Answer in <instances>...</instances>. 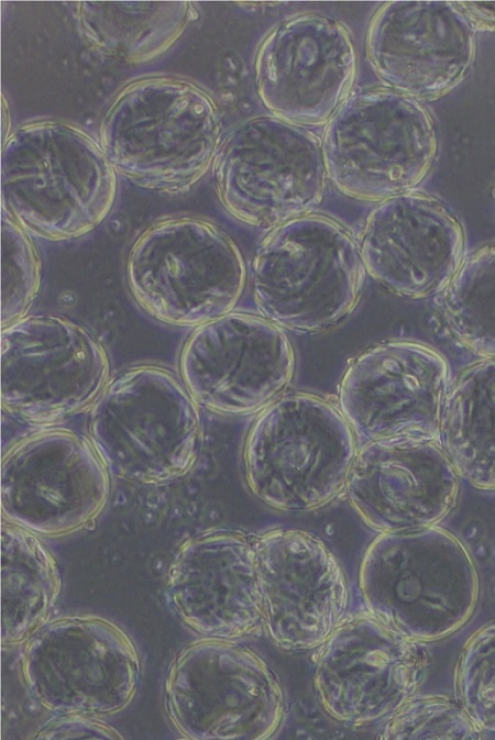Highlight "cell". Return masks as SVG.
Returning a JSON list of instances; mask_svg holds the SVG:
<instances>
[{
  "mask_svg": "<svg viewBox=\"0 0 495 740\" xmlns=\"http://www.w3.org/2000/svg\"><path fill=\"white\" fill-rule=\"evenodd\" d=\"M221 115L213 97L175 76L124 86L106 111L100 145L116 173L152 191L189 189L220 147Z\"/></svg>",
  "mask_w": 495,
  "mask_h": 740,
  "instance_id": "1",
  "label": "cell"
},
{
  "mask_svg": "<svg viewBox=\"0 0 495 740\" xmlns=\"http://www.w3.org/2000/svg\"><path fill=\"white\" fill-rule=\"evenodd\" d=\"M116 194L117 174L101 145L69 123L29 122L3 143V211L40 238L89 233L108 216Z\"/></svg>",
  "mask_w": 495,
  "mask_h": 740,
  "instance_id": "2",
  "label": "cell"
},
{
  "mask_svg": "<svg viewBox=\"0 0 495 740\" xmlns=\"http://www.w3.org/2000/svg\"><path fill=\"white\" fill-rule=\"evenodd\" d=\"M359 584L370 614L422 643L464 626L479 596L471 554L437 526L378 534L363 555Z\"/></svg>",
  "mask_w": 495,
  "mask_h": 740,
  "instance_id": "3",
  "label": "cell"
},
{
  "mask_svg": "<svg viewBox=\"0 0 495 740\" xmlns=\"http://www.w3.org/2000/svg\"><path fill=\"white\" fill-rule=\"evenodd\" d=\"M365 268L360 245L337 220L309 213L271 230L255 251L256 307L280 329L318 333L356 308Z\"/></svg>",
  "mask_w": 495,
  "mask_h": 740,
  "instance_id": "4",
  "label": "cell"
},
{
  "mask_svg": "<svg viewBox=\"0 0 495 740\" xmlns=\"http://www.w3.org/2000/svg\"><path fill=\"white\" fill-rule=\"evenodd\" d=\"M89 440L110 475L142 484L184 476L201 443L197 404L178 378L139 365L107 383L91 407Z\"/></svg>",
  "mask_w": 495,
  "mask_h": 740,
  "instance_id": "5",
  "label": "cell"
},
{
  "mask_svg": "<svg viewBox=\"0 0 495 740\" xmlns=\"http://www.w3.org/2000/svg\"><path fill=\"white\" fill-rule=\"evenodd\" d=\"M356 452L353 430L333 404L287 394L264 408L248 433L246 483L272 508L314 510L345 489Z\"/></svg>",
  "mask_w": 495,
  "mask_h": 740,
  "instance_id": "6",
  "label": "cell"
},
{
  "mask_svg": "<svg viewBox=\"0 0 495 740\" xmlns=\"http://www.w3.org/2000/svg\"><path fill=\"white\" fill-rule=\"evenodd\" d=\"M128 287L152 318L199 327L232 312L246 284L238 245L215 223L196 217L158 220L127 257Z\"/></svg>",
  "mask_w": 495,
  "mask_h": 740,
  "instance_id": "7",
  "label": "cell"
},
{
  "mask_svg": "<svg viewBox=\"0 0 495 740\" xmlns=\"http://www.w3.org/2000/svg\"><path fill=\"white\" fill-rule=\"evenodd\" d=\"M321 145L328 178L342 194L381 202L425 179L438 140L419 100L372 88L349 96L326 124Z\"/></svg>",
  "mask_w": 495,
  "mask_h": 740,
  "instance_id": "8",
  "label": "cell"
},
{
  "mask_svg": "<svg viewBox=\"0 0 495 740\" xmlns=\"http://www.w3.org/2000/svg\"><path fill=\"white\" fill-rule=\"evenodd\" d=\"M213 176L229 213L264 228L309 214L321 203L328 180L321 139L275 115L234 128L218 150Z\"/></svg>",
  "mask_w": 495,
  "mask_h": 740,
  "instance_id": "9",
  "label": "cell"
},
{
  "mask_svg": "<svg viewBox=\"0 0 495 740\" xmlns=\"http://www.w3.org/2000/svg\"><path fill=\"white\" fill-rule=\"evenodd\" d=\"M165 706L174 727L193 740H262L284 716L282 686L254 651L228 639L185 647L168 667Z\"/></svg>",
  "mask_w": 495,
  "mask_h": 740,
  "instance_id": "10",
  "label": "cell"
},
{
  "mask_svg": "<svg viewBox=\"0 0 495 740\" xmlns=\"http://www.w3.org/2000/svg\"><path fill=\"white\" fill-rule=\"evenodd\" d=\"M110 363L85 327L54 314L26 316L1 331V405L33 424H52L91 408Z\"/></svg>",
  "mask_w": 495,
  "mask_h": 740,
  "instance_id": "11",
  "label": "cell"
},
{
  "mask_svg": "<svg viewBox=\"0 0 495 740\" xmlns=\"http://www.w3.org/2000/svg\"><path fill=\"white\" fill-rule=\"evenodd\" d=\"M136 649L113 622L59 618L28 641L22 675L32 695L58 714L111 715L132 700L140 677Z\"/></svg>",
  "mask_w": 495,
  "mask_h": 740,
  "instance_id": "12",
  "label": "cell"
},
{
  "mask_svg": "<svg viewBox=\"0 0 495 740\" xmlns=\"http://www.w3.org/2000/svg\"><path fill=\"white\" fill-rule=\"evenodd\" d=\"M109 475L88 438L63 428L41 430L2 457L3 517L47 537L87 528L107 504Z\"/></svg>",
  "mask_w": 495,
  "mask_h": 740,
  "instance_id": "13",
  "label": "cell"
},
{
  "mask_svg": "<svg viewBox=\"0 0 495 740\" xmlns=\"http://www.w3.org/2000/svg\"><path fill=\"white\" fill-rule=\"evenodd\" d=\"M180 375L197 405L220 415L261 411L287 388L293 345L264 317L230 312L197 327L179 358Z\"/></svg>",
  "mask_w": 495,
  "mask_h": 740,
  "instance_id": "14",
  "label": "cell"
},
{
  "mask_svg": "<svg viewBox=\"0 0 495 740\" xmlns=\"http://www.w3.org/2000/svg\"><path fill=\"white\" fill-rule=\"evenodd\" d=\"M427 665L422 642L363 614L343 619L320 645L314 683L329 716L366 725L391 717L411 698Z\"/></svg>",
  "mask_w": 495,
  "mask_h": 740,
  "instance_id": "15",
  "label": "cell"
},
{
  "mask_svg": "<svg viewBox=\"0 0 495 740\" xmlns=\"http://www.w3.org/2000/svg\"><path fill=\"white\" fill-rule=\"evenodd\" d=\"M358 56L346 26L306 12L265 35L255 56L260 99L273 115L301 126L327 124L349 98Z\"/></svg>",
  "mask_w": 495,
  "mask_h": 740,
  "instance_id": "16",
  "label": "cell"
},
{
  "mask_svg": "<svg viewBox=\"0 0 495 740\" xmlns=\"http://www.w3.org/2000/svg\"><path fill=\"white\" fill-rule=\"evenodd\" d=\"M448 390L449 366L440 352L418 341L391 340L351 362L339 386V406L367 441L437 440Z\"/></svg>",
  "mask_w": 495,
  "mask_h": 740,
  "instance_id": "17",
  "label": "cell"
},
{
  "mask_svg": "<svg viewBox=\"0 0 495 740\" xmlns=\"http://www.w3.org/2000/svg\"><path fill=\"white\" fill-rule=\"evenodd\" d=\"M471 19L442 1H391L372 16L366 57L387 88L436 100L468 75L475 56Z\"/></svg>",
  "mask_w": 495,
  "mask_h": 740,
  "instance_id": "18",
  "label": "cell"
},
{
  "mask_svg": "<svg viewBox=\"0 0 495 740\" xmlns=\"http://www.w3.org/2000/svg\"><path fill=\"white\" fill-rule=\"evenodd\" d=\"M264 626L286 650L321 645L343 620L348 588L342 568L316 535L273 530L253 541Z\"/></svg>",
  "mask_w": 495,
  "mask_h": 740,
  "instance_id": "19",
  "label": "cell"
},
{
  "mask_svg": "<svg viewBox=\"0 0 495 740\" xmlns=\"http://www.w3.org/2000/svg\"><path fill=\"white\" fill-rule=\"evenodd\" d=\"M459 489L441 444L416 438L367 441L345 485L353 509L381 533L436 526L455 507Z\"/></svg>",
  "mask_w": 495,
  "mask_h": 740,
  "instance_id": "20",
  "label": "cell"
},
{
  "mask_svg": "<svg viewBox=\"0 0 495 740\" xmlns=\"http://www.w3.org/2000/svg\"><path fill=\"white\" fill-rule=\"evenodd\" d=\"M365 272L389 292L411 299L446 289L462 263L464 233L436 197L409 191L381 201L360 242Z\"/></svg>",
  "mask_w": 495,
  "mask_h": 740,
  "instance_id": "21",
  "label": "cell"
},
{
  "mask_svg": "<svg viewBox=\"0 0 495 740\" xmlns=\"http://www.w3.org/2000/svg\"><path fill=\"white\" fill-rule=\"evenodd\" d=\"M167 593L179 618L206 638L232 640L264 625L253 541L239 532L185 541L169 566Z\"/></svg>",
  "mask_w": 495,
  "mask_h": 740,
  "instance_id": "22",
  "label": "cell"
},
{
  "mask_svg": "<svg viewBox=\"0 0 495 740\" xmlns=\"http://www.w3.org/2000/svg\"><path fill=\"white\" fill-rule=\"evenodd\" d=\"M439 439L459 477L495 492V357L471 364L449 387Z\"/></svg>",
  "mask_w": 495,
  "mask_h": 740,
  "instance_id": "23",
  "label": "cell"
},
{
  "mask_svg": "<svg viewBox=\"0 0 495 740\" xmlns=\"http://www.w3.org/2000/svg\"><path fill=\"white\" fill-rule=\"evenodd\" d=\"M61 576L48 549L34 532L13 522L1 526V643L26 642L51 615Z\"/></svg>",
  "mask_w": 495,
  "mask_h": 740,
  "instance_id": "24",
  "label": "cell"
},
{
  "mask_svg": "<svg viewBox=\"0 0 495 740\" xmlns=\"http://www.w3.org/2000/svg\"><path fill=\"white\" fill-rule=\"evenodd\" d=\"M191 18V4L186 1L78 3L87 41L107 55L134 63L165 52Z\"/></svg>",
  "mask_w": 495,
  "mask_h": 740,
  "instance_id": "25",
  "label": "cell"
},
{
  "mask_svg": "<svg viewBox=\"0 0 495 740\" xmlns=\"http://www.w3.org/2000/svg\"><path fill=\"white\" fill-rule=\"evenodd\" d=\"M453 335L484 357H495V243L462 261L444 294Z\"/></svg>",
  "mask_w": 495,
  "mask_h": 740,
  "instance_id": "26",
  "label": "cell"
},
{
  "mask_svg": "<svg viewBox=\"0 0 495 740\" xmlns=\"http://www.w3.org/2000/svg\"><path fill=\"white\" fill-rule=\"evenodd\" d=\"M1 235V328H6L28 316L40 291L42 263L28 231L4 211Z\"/></svg>",
  "mask_w": 495,
  "mask_h": 740,
  "instance_id": "27",
  "label": "cell"
},
{
  "mask_svg": "<svg viewBox=\"0 0 495 740\" xmlns=\"http://www.w3.org/2000/svg\"><path fill=\"white\" fill-rule=\"evenodd\" d=\"M455 691L459 704L480 731L495 735V621L476 630L462 648Z\"/></svg>",
  "mask_w": 495,
  "mask_h": 740,
  "instance_id": "28",
  "label": "cell"
},
{
  "mask_svg": "<svg viewBox=\"0 0 495 740\" xmlns=\"http://www.w3.org/2000/svg\"><path fill=\"white\" fill-rule=\"evenodd\" d=\"M480 729L447 696H413L385 725L384 739H477Z\"/></svg>",
  "mask_w": 495,
  "mask_h": 740,
  "instance_id": "29",
  "label": "cell"
},
{
  "mask_svg": "<svg viewBox=\"0 0 495 740\" xmlns=\"http://www.w3.org/2000/svg\"><path fill=\"white\" fill-rule=\"evenodd\" d=\"M37 739H122L111 726L82 714H62L36 733Z\"/></svg>",
  "mask_w": 495,
  "mask_h": 740,
  "instance_id": "30",
  "label": "cell"
},
{
  "mask_svg": "<svg viewBox=\"0 0 495 740\" xmlns=\"http://www.w3.org/2000/svg\"><path fill=\"white\" fill-rule=\"evenodd\" d=\"M455 4L471 19L484 25H495V2H455Z\"/></svg>",
  "mask_w": 495,
  "mask_h": 740,
  "instance_id": "31",
  "label": "cell"
},
{
  "mask_svg": "<svg viewBox=\"0 0 495 740\" xmlns=\"http://www.w3.org/2000/svg\"><path fill=\"white\" fill-rule=\"evenodd\" d=\"M493 194H494V199H495V186H494V190H493Z\"/></svg>",
  "mask_w": 495,
  "mask_h": 740,
  "instance_id": "32",
  "label": "cell"
}]
</instances>
